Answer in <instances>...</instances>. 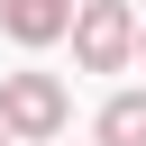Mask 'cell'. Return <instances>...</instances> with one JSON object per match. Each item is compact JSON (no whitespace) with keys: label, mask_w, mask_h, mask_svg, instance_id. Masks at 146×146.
<instances>
[{"label":"cell","mask_w":146,"mask_h":146,"mask_svg":"<svg viewBox=\"0 0 146 146\" xmlns=\"http://www.w3.org/2000/svg\"><path fill=\"white\" fill-rule=\"evenodd\" d=\"M64 36H73V64H82V73H128V55H137V9H128V0H73Z\"/></svg>","instance_id":"cell-1"},{"label":"cell","mask_w":146,"mask_h":146,"mask_svg":"<svg viewBox=\"0 0 146 146\" xmlns=\"http://www.w3.org/2000/svg\"><path fill=\"white\" fill-rule=\"evenodd\" d=\"M64 119H73V100H64L55 73H0V128H9L18 146H46Z\"/></svg>","instance_id":"cell-2"},{"label":"cell","mask_w":146,"mask_h":146,"mask_svg":"<svg viewBox=\"0 0 146 146\" xmlns=\"http://www.w3.org/2000/svg\"><path fill=\"white\" fill-rule=\"evenodd\" d=\"M64 18H73V0H0V27H9L18 46H55Z\"/></svg>","instance_id":"cell-3"},{"label":"cell","mask_w":146,"mask_h":146,"mask_svg":"<svg viewBox=\"0 0 146 146\" xmlns=\"http://www.w3.org/2000/svg\"><path fill=\"white\" fill-rule=\"evenodd\" d=\"M91 137H100V146H146V91H119V100H100Z\"/></svg>","instance_id":"cell-4"},{"label":"cell","mask_w":146,"mask_h":146,"mask_svg":"<svg viewBox=\"0 0 146 146\" xmlns=\"http://www.w3.org/2000/svg\"><path fill=\"white\" fill-rule=\"evenodd\" d=\"M128 64H146V27H137V55H128Z\"/></svg>","instance_id":"cell-5"},{"label":"cell","mask_w":146,"mask_h":146,"mask_svg":"<svg viewBox=\"0 0 146 146\" xmlns=\"http://www.w3.org/2000/svg\"><path fill=\"white\" fill-rule=\"evenodd\" d=\"M0 146H9V128H0Z\"/></svg>","instance_id":"cell-6"}]
</instances>
